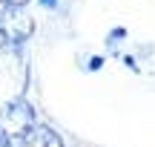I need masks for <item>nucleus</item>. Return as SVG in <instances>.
I'll return each instance as SVG.
<instances>
[{
  "label": "nucleus",
  "instance_id": "nucleus-1",
  "mask_svg": "<svg viewBox=\"0 0 155 147\" xmlns=\"http://www.w3.org/2000/svg\"><path fill=\"white\" fill-rule=\"evenodd\" d=\"M32 15L26 12V6H17V3H9L0 9V38H3L6 46L17 49L23 46L29 38H32Z\"/></svg>",
  "mask_w": 155,
  "mask_h": 147
},
{
  "label": "nucleus",
  "instance_id": "nucleus-2",
  "mask_svg": "<svg viewBox=\"0 0 155 147\" xmlns=\"http://www.w3.org/2000/svg\"><path fill=\"white\" fill-rule=\"evenodd\" d=\"M35 124H38V118H35V110L26 98H15V101L0 107V130L12 142H20Z\"/></svg>",
  "mask_w": 155,
  "mask_h": 147
},
{
  "label": "nucleus",
  "instance_id": "nucleus-3",
  "mask_svg": "<svg viewBox=\"0 0 155 147\" xmlns=\"http://www.w3.org/2000/svg\"><path fill=\"white\" fill-rule=\"evenodd\" d=\"M17 147H63V138L58 136V130H52L49 124H35L20 142H15Z\"/></svg>",
  "mask_w": 155,
  "mask_h": 147
},
{
  "label": "nucleus",
  "instance_id": "nucleus-4",
  "mask_svg": "<svg viewBox=\"0 0 155 147\" xmlns=\"http://www.w3.org/2000/svg\"><path fill=\"white\" fill-rule=\"evenodd\" d=\"M12 144H15V142H12V138H9V136H6V133H3V130H0V147H12Z\"/></svg>",
  "mask_w": 155,
  "mask_h": 147
},
{
  "label": "nucleus",
  "instance_id": "nucleus-5",
  "mask_svg": "<svg viewBox=\"0 0 155 147\" xmlns=\"http://www.w3.org/2000/svg\"><path fill=\"white\" fill-rule=\"evenodd\" d=\"M40 3H43V6H49V9H55V6H58V0H40Z\"/></svg>",
  "mask_w": 155,
  "mask_h": 147
},
{
  "label": "nucleus",
  "instance_id": "nucleus-6",
  "mask_svg": "<svg viewBox=\"0 0 155 147\" xmlns=\"http://www.w3.org/2000/svg\"><path fill=\"white\" fill-rule=\"evenodd\" d=\"M9 3H17V6H26V0H9Z\"/></svg>",
  "mask_w": 155,
  "mask_h": 147
}]
</instances>
